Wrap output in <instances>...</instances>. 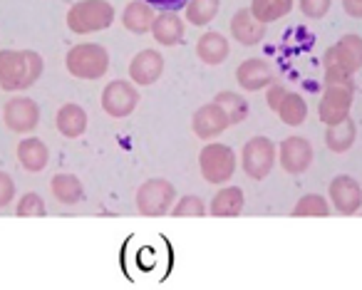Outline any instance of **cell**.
<instances>
[{
    "label": "cell",
    "mask_w": 362,
    "mask_h": 290,
    "mask_svg": "<svg viewBox=\"0 0 362 290\" xmlns=\"http://www.w3.org/2000/svg\"><path fill=\"white\" fill-rule=\"evenodd\" d=\"M42 75V57L35 50H0V90H28Z\"/></svg>",
    "instance_id": "cell-1"
},
{
    "label": "cell",
    "mask_w": 362,
    "mask_h": 290,
    "mask_svg": "<svg viewBox=\"0 0 362 290\" xmlns=\"http://www.w3.org/2000/svg\"><path fill=\"white\" fill-rule=\"evenodd\" d=\"M362 67V37L345 35L327 47L325 52V80L330 85H352L350 77Z\"/></svg>",
    "instance_id": "cell-2"
},
{
    "label": "cell",
    "mask_w": 362,
    "mask_h": 290,
    "mask_svg": "<svg viewBox=\"0 0 362 290\" xmlns=\"http://www.w3.org/2000/svg\"><path fill=\"white\" fill-rule=\"evenodd\" d=\"M115 21V8L107 0H80L67 11V28L77 35L107 30Z\"/></svg>",
    "instance_id": "cell-3"
},
{
    "label": "cell",
    "mask_w": 362,
    "mask_h": 290,
    "mask_svg": "<svg viewBox=\"0 0 362 290\" xmlns=\"http://www.w3.org/2000/svg\"><path fill=\"white\" fill-rule=\"evenodd\" d=\"M67 72L77 80H100L110 70V55L102 45L95 42H82L75 45L65 57Z\"/></svg>",
    "instance_id": "cell-4"
},
{
    "label": "cell",
    "mask_w": 362,
    "mask_h": 290,
    "mask_svg": "<svg viewBox=\"0 0 362 290\" xmlns=\"http://www.w3.org/2000/svg\"><path fill=\"white\" fill-rule=\"evenodd\" d=\"M199 166L202 174L211 184H223L233 176L236 169V154L226 144H206L199 154Z\"/></svg>",
    "instance_id": "cell-5"
},
{
    "label": "cell",
    "mask_w": 362,
    "mask_h": 290,
    "mask_svg": "<svg viewBox=\"0 0 362 290\" xmlns=\"http://www.w3.org/2000/svg\"><path fill=\"white\" fill-rule=\"evenodd\" d=\"M174 186L164 179H151L136 191V209L141 216H164L174 204Z\"/></svg>",
    "instance_id": "cell-6"
},
{
    "label": "cell",
    "mask_w": 362,
    "mask_h": 290,
    "mask_svg": "<svg viewBox=\"0 0 362 290\" xmlns=\"http://www.w3.org/2000/svg\"><path fill=\"white\" fill-rule=\"evenodd\" d=\"M243 171H246L251 179H266L273 169V161H276V146L266 137H256L243 146Z\"/></svg>",
    "instance_id": "cell-7"
},
{
    "label": "cell",
    "mask_w": 362,
    "mask_h": 290,
    "mask_svg": "<svg viewBox=\"0 0 362 290\" xmlns=\"http://www.w3.org/2000/svg\"><path fill=\"white\" fill-rule=\"evenodd\" d=\"M136 102H139V92L127 80L110 82L102 92V110L110 117H117V120L129 117L136 110Z\"/></svg>",
    "instance_id": "cell-8"
},
{
    "label": "cell",
    "mask_w": 362,
    "mask_h": 290,
    "mask_svg": "<svg viewBox=\"0 0 362 290\" xmlns=\"http://www.w3.org/2000/svg\"><path fill=\"white\" fill-rule=\"evenodd\" d=\"M352 107V85H327L325 95H322L320 105H317V115L325 127H332L342 122L350 115Z\"/></svg>",
    "instance_id": "cell-9"
},
{
    "label": "cell",
    "mask_w": 362,
    "mask_h": 290,
    "mask_svg": "<svg viewBox=\"0 0 362 290\" xmlns=\"http://www.w3.org/2000/svg\"><path fill=\"white\" fill-rule=\"evenodd\" d=\"M3 122L16 134H30L40 122V110L30 97H13L3 110Z\"/></svg>",
    "instance_id": "cell-10"
},
{
    "label": "cell",
    "mask_w": 362,
    "mask_h": 290,
    "mask_svg": "<svg viewBox=\"0 0 362 290\" xmlns=\"http://www.w3.org/2000/svg\"><path fill=\"white\" fill-rule=\"evenodd\" d=\"M226 127H231V122H228L226 112H223L216 102L199 107L192 117V129L199 139H214V137H218L221 132H226Z\"/></svg>",
    "instance_id": "cell-11"
},
{
    "label": "cell",
    "mask_w": 362,
    "mask_h": 290,
    "mask_svg": "<svg viewBox=\"0 0 362 290\" xmlns=\"http://www.w3.org/2000/svg\"><path fill=\"white\" fill-rule=\"evenodd\" d=\"M330 201L335 211L345 216H352L362 206V189L352 176H335L330 181Z\"/></svg>",
    "instance_id": "cell-12"
},
{
    "label": "cell",
    "mask_w": 362,
    "mask_h": 290,
    "mask_svg": "<svg viewBox=\"0 0 362 290\" xmlns=\"http://www.w3.org/2000/svg\"><path fill=\"white\" fill-rule=\"evenodd\" d=\"M313 161V146L303 137H288L281 144V166L288 174H303Z\"/></svg>",
    "instance_id": "cell-13"
},
{
    "label": "cell",
    "mask_w": 362,
    "mask_h": 290,
    "mask_svg": "<svg viewBox=\"0 0 362 290\" xmlns=\"http://www.w3.org/2000/svg\"><path fill=\"white\" fill-rule=\"evenodd\" d=\"M161 72H164V57L156 50H141L129 65V77L136 85H154Z\"/></svg>",
    "instance_id": "cell-14"
},
{
    "label": "cell",
    "mask_w": 362,
    "mask_h": 290,
    "mask_svg": "<svg viewBox=\"0 0 362 290\" xmlns=\"http://www.w3.org/2000/svg\"><path fill=\"white\" fill-rule=\"evenodd\" d=\"M273 70L271 65H268L266 60H258V57H253V60H246L238 65L236 70V80L238 85L243 87V90L248 92H258L263 90V87H268L273 82Z\"/></svg>",
    "instance_id": "cell-15"
},
{
    "label": "cell",
    "mask_w": 362,
    "mask_h": 290,
    "mask_svg": "<svg viewBox=\"0 0 362 290\" xmlns=\"http://www.w3.org/2000/svg\"><path fill=\"white\" fill-rule=\"evenodd\" d=\"M151 35H154L156 42H161V45H166V47L179 45V42L184 40V21H181L174 11H161L159 16H154Z\"/></svg>",
    "instance_id": "cell-16"
},
{
    "label": "cell",
    "mask_w": 362,
    "mask_h": 290,
    "mask_svg": "<svg viewBox=\"0 0 362 290\" xmlns=\"http://www.w3.org/2000/svg\"><path fill=\"white\" fill-rule=\"evenodd\" d=\"M231 35L241 45H258L266 35V23L256 21L251 11H238L231 18Z\"/></svg>",
    "instance_id": "cell-17"
},
{
    "label": "cell",
    "mask_w": 362,
    "mask_h": 290,
    "mask_svg": "<svg viewBox=\"0 0 362 290\" xmlns=\"http://www.w3.org/2000/svg\"><path fill=\"white\" fill-rule=\"evenodd\" d=\"M47 159H50V151H47L45 141H40L37 137H28L18 144V161L25 171L37 174L47 166Z\"/></svg>",
    "instance_id": "cell-18"
},
{
    "label": "cell",
    "mask_w": 362,
    "mask_h": 290,
    "mask_svg": "<svg viewBox=\"0 0 362 290\" xmlns=\"http://www.w3.org/2000/svg\"><path fill=\"white\" fill-rule=\"evenodd\" d=\"M55 124L62 137L77 139V137H82L87 129V115L80 105H65V107H60V112H57Z\"/></svg>",
    "instance_id": "cell-19"
},
{
    "label": "cell",
    "mask_w": 362,
    "mask_h": 290,
    "mask_svg": "<svg viewBox=\"0 0 362 290\" xmlns=\"http://www.w3.org/2000/svg\"><path fill=\"white\" fill-rule=\"evenodd\" d=\"M151 23H154V8L144 0H134L122 13V25L129 33H136V35L151 30Z\"/></svg>",
    "instance_id": "cell-20"
},
{
    "label": "cell",
    "mask_w": 362,
    "mask_h": 290,
    "mask_svg": "<svg viewBox=\"0 0 362 290\" xmlns=\"http://www.w3.org/2000/svg\"><path fill=\"white\" fill-rule=\"evenodd\" d=\"M50 191L60 204L65 206H75L82 201L85 196V189H82V181L72 174H55L50 181Z\"/></svg>",
    "instance_id": "cell-21"
},
{
    "label": "cell",
    "mask_w": 362,
    "mask_h": 290,
    "mask_svg": "<svg viewBox=\"0 0 362 290\" xmlns=\"http://www.w3.org/2000/svg\"><path fill=\"white\" fill-rule=\"evenodd\" d=\"M197 52L206 65H221L228 57V40L221 33H206V35L199 37Z\"/></svg>",
    "instance_id": "cell-22"
},
{
    "label": "cell",
    "mask_w": 362,
    "mask_h": 290,
    "mask_svg": "<svg viewBox=\"0 0 362 290\" xmlns=\"http://www.w3.org/2000/svg\"><path fill=\"white\" fill-rule=\"evenodd\" d=\"M243 191L238 186H226L221 189L211 201V214L221 216V219H231V216H238L243 211Z\"/></svg>",
    "instance_id": "cell-23"
},
{
    "label": "cell",
    "mask_w": 362,
    "mask_h": 290,
    "mask_svg": "<svg viewBox=\"0 0 362 290\" xmlns=\"http://www.w3.org/2000/svg\"><path fill=\"white\" fill-rule=\"evenodd\" d=\"M355 122L350 120V117H345L342 122H337V124L327 127V134H325V144L330 151H335V154H342V151H347L352 146V141H355Z\"/></svg>",
    "instance_id": "cell-24"
},
{
    "label": "cell",
    "mask_w": 362,
    "mask_h": 290,
    "mask_svg": "<svg viewBox=\"0 0 362 290\" xmlns=\"http://www.w3.org/2000/svg\"><path fill=\"white\" fill-rule=\"evenodd\" d=\"M278 117H281L286 124L291 127H300L303 122H305L308 117V105L305 100H303L300 95H296V92H286V97H283V102L278 105Z\"/></svg>",
    "instance_id": "cell-25"
},
{
    "label": "cell",
    "mask_w": 362,
    "mask_h": 290,
    "mask_svg": "<svg viewBox=\"0 0 362 290\" xmlns=\"http://www.w3.org/2000/svg\"><path fill=\"white\" fill-rule=\"evenodd\" d=\"M293 11V0H253L251 13L256 21L261 23H273L278 18L288 16Z\"/></svg>",
    "instance_id": "cell-26"
},
{
    "label": "cell",
    "mask_w": 362,
    "mask_h": 290,
    "mask_svg": "<svg viewBox=\"0 0 362 290\" xmlns=\"http://www.w3.org/2000/svg\"><path fill=\"white\" fill-rule=\"evenodd\" d=\"M218 13V0H189L187 3V21L192 25L202 28L216 18Z\"/></svg>",
    "instance_id": "cell-27"
},
{
    "label": "cell",
    "mask_w": 362,
    "mask_h": 290,
    "mask_svg": "<svg viewBox=\"0 0 362 290\" xmlns=\"http://www.w3.org/2000/svg\"><path fill=\"white\" fill-rule=\"evenodd\" d=\"M214 102H216V105L226 112V117H228V122H231V124H238V122L246 120L248 102L243 100L241 95H236V92H221V95H216V100H214Z\"/></svg>",
    "instance_id": "cell-28"
},
{
    "label": "cell",
    "mask_w": 362,
    "mask_h": 290,
    "mask_svg": "<svg viewBox=\"0 0 362 290\" xmlns=\"http://www.w3.org/2000/svg\"><path fill=\"white\" fill-rule=\"evenodd\" d=\"M330 214V204H327L322 196L317 194H308L293 209V216H327Z\"/></svg>",
    "instance_id": "cell-29"
},
{
    "label": "cell",
    "mask_w": 362,
    "mask_h": 290,
    "mask_svg": "<svg viewBox=\"0 0 362 290\" xmlns=\"http://www.w3.org/2000/svg\"><path fill=\"white\" fill-rule=\"evenodd\" d=\"M47 209H45V201L40 199L37 194H25L21 201H18V216H45Z\"/></svg>",
    "instance_id": "cell-30"
},
{
    "label": "cell",
    "mask_w": 362,
    "mask_h": 290,
    "mask_svg": "<svg viewBox=\"0 0 362 290\" xmlns=\"http://www.w3.org/2000/svg\"><path fill=\"white\" fill-rule=\"evenodd\" d=\"M171 211H174V216H204L206 214L204 201L199 199V196H184Z\"/></svg>",
    "instance_id": "cell-31"
},
{
    "label": "cell",
    "mask_w": 362,
    "mask_h": 290,
    "mask_svg": "<svg viewBox=\"0 0 362 290\" xmlns=\"http://www.w3.org/2000/svg\"><path fill=\"white\" fill-rule=\"evenodd\" d=\"M330 3L332 0H300V11H303V16H308V18H322L327 11H330Z\"/></svg>",
    "instance_id": "cell-32"
},
{
    "label": "cell",
    "mask_w": 362,
    "mask_h": 290,
    "mask_svg": "<svg viewBox=\"0 0 362 290\" xmlns=\"http://www.w3.org/2000/svg\"><path fill=\"white\" fill-rule=\"evenodd\" d=\"M13 199H16V184L6 171H0V209H6Z\"/></svg>",
    "instance_id": "cell-33"
},
{
    "label": "cell",
    "mask_w": 362,
    "mask_h": 290,
    "mask_svg": "<svg viewBox=\"0 0 362 290\" xmlns=\"http://www.w3.org/2000/svg\"><path fill=\"white\" fill-rule=\"evenodd\" d=\"M149 3L151 8H161V11H181V8H187L189 0H144Z\"/></svg>",
    "instance_id": "cell-34"
},
{
    "label": "cell",
    "mask_w": 362,
    "mask_h": 290,
    "mask_svg": "<svg viewBox=\"0 0 362 290\" xmlns=\"http://www.w3.org/2000/svg\"><path fill=\"white\" fill-rule=\"evenodd\" d=\"M283 97H286V90H283V87H278V85L271 87V92H268V107H271V110H278Z\"/></svg>",
    "instance_id": "cell-35"
},
{
    "label": "cell",
    "mask_w": 362,
    "mask_h": 290,
    "mask_svg": "<svg viewBox=\"0 0 362 290\" xmlns=\"http://www.w3.org/2000/svg\"><path fill=\"white\" fill-rule=\"evenodd\" d=\"M342 8H345L347 16L362 18V0H342Z\"/></svg>",
    "instance_id": "cell-36"
}]
</instances>
